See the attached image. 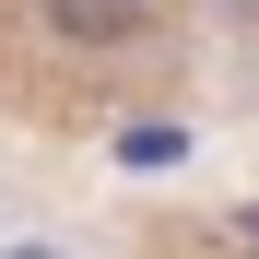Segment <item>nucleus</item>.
<instances>
[{"label": "nucleus", "mask_w": 259, "mask_h": 259, "mask_svg": "<svg viewBox=\"0 0 259 259\" xmlns=\"http://www.w3.org/2000/svg\"><path fill=\"white\" fill-rule=\"evenodd\" d=\"M153 12H165V0H35V24H48L59 48H82V59L142 48V35H153Z\"/></svg>", "instance_id": "f257e3e1"}, {"label": "nucleus", "mask_w": 259, "mask_h": 259, "mask_svg": "<svg viewBox=\"0 0 259 259\" xmlns=\"http://www.w3.org/2000/svg\"><path fill=\"white\" fill-rule=\"evenodd\" d=\"M12 259H59V247H12Z\"/></svg>", "instance_id": "f03ea898"}]
</instances>
